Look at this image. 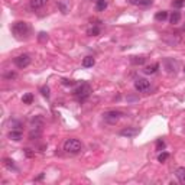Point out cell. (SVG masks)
Instances as JSON below:
<instances>
[{
	"instance_id": "1",
	"label": "cell",
	"mask_w": 185,
	"mask_h": 185,
	"mask_svg": "<svg viewBox=\"0 0 185 185\" xmlns=\"http://www.w3.org/2000/svg\"><path fill=\"white\" fill-rule=\"evenodd\" d=\"M29 25H28L26 22H22V20H19V22H15L13 25H12V33L15 35L18 39H22V38H26L28 35H29Z\"/></svg>"
},
{
	"instance_id": "2",
	"label": "cell",
	"mask_w": 185,
	"mask_h": 185,
	"mask_svg": "<svg viewBox=\"0 0 185 185\" xmlns=\"http://www.w3.org/2000/svg\"><path fill=\"white\" fill-rule=\"evenodd\" d=\"M81 149H83V145H81V142H80L78 139L71 137V139L65 140V143H64V151L65 152H68V153H80Z\"/></svg>"
},
{
	"instance_id": "3",
	"label": "cell",
	"mask_w": 185,
	"mask_h": 185,
	"mask_svg": "<svg viewBox=\"0 0 185 185\" xmlns=\"http://www.w3.org/2000/svg\"><path fill=\"white\" fill-rule=\"evenodd\" d=\"M90 93H91V87H90V84H87V83H83L81 85H78V87L74 90V97L77 98V100H80V101H84L85 98L90 95Z\"/></svg>"
},
{
	"instance_id": "4",
	"label": "cell",
	"mask_w": 185,
	"mask_h": 185,
	"mask_svg": "<svg viewBox=\"0 0 185 185\" xmlns=\"http://www.w3.org/2000/svg\"><path fill=\"white\" fill-rule=\"evenodd\" d=\"M121 116H123V113L119 111V110H110V111H106V113L103 114L104 120L109 121V123H111V125H113V123H117Z\"/></svg>"
},
{
	"instance_id": "5",
	"label": "cell",
	"mask_w": 185,
	"mask_h": 185,
	"mask_svg": "<svg viewBox=\"0 0 185 185\" xmlns=\"http://www.w3.org/2000/svg\"><path fill=\"white\" fill-rule=\"evenodd\" d=\"M30 57L28 55V54H22V55H19V57L15 58V64L18 68H26V67H29L30 65Z\"/></svg>"
},
{
	"instance_id": "6",
	"label": "cell",
	"mask_w": 185,
	"mask_h": 185,
	"mask_svg": "<svg viewBox=\"0 0 185 185\" xmlns=\"http://www.w3.org/2000/svg\"><path fill=\"white\" fill-rule=\"evenodd\" d=\"M135 88H136L139 93H146V91H149V88H151V83H149L146 78H137L136 81H135Z\"/></svg>"
},
{
	"instance_id": "7",
	"label": "cell",
	"mask_w": 185,
	"mask_h": 185,
	"mask_svg": "<svg viewBox=\"0 0 185 185\" xmlns=\"http://www.w3.org/2000/svg\"><path fill=\"white\" fill-rule=\"evenodd\" d=\"M163 67H165V69H166V72H175L177 71V68H178V62L177 61H174V59H171V58H166L165 61H163Z\"/></svg>"
},
{
	"instance_id": "8",
	"label": "cell",
	"mask_w": 185,
	"mask_h": 185,
	"mask_svg": "<svg viewBox=\"0 0 185 185\" xmlns=\"http://www.w3.org/2000/svg\"><path fill=\"white\" fill-rule=\"evenodd\" d=\"M46 3H48V0H29L30 8L33 9V10H38V9H42L44 6H46Z\"/></svg>"
},
{
	"instance_id": "9",
	"label": "cell",
	"mask_w": 185,
	"mask_h": 185,
	"mask_svg": "<svg viewBox=\"0 0 185 185\" xmlns=\"http://www.w3.org/2000/svg\"><path fill=\"white\" fill-rule=\"evenodd\" d=\"M22 132H20L19 129H12V132L9 133V137H10L12 140H15V142H19L20 139H22Z\"/></svg>"
},
{
	"instance_id": "10",
	"label": "cell",
	"mask_w": 185,
	"mask_h": 185,
	"mask_svg": "<svg viewBox=\"0 0 185 185\" xmlns=\"http://www.w3.org/2000/svg\"><path fill=\"white\" fill-rule=\"evenodd\" d=\"M169 20H171V23H172V25H177V23H179V22H181V13H179V12H172V13H171V16H169Z\"/></svg>"
},
{
	"instance_id": "11",
	"label": "cell",
	"mask_w": 185,
	"mask_h": 185,
	"mask_svg": "<svg viewBox=\"0 0 185 185\" xmlns=\"http://www.w3.org/2000/svg\"><path fill=\"white\" fill-rule=\"evenodd\" d=\"M137 133V129H123V130H121L120 132V135L121 136H127V137H133L135 136V135H136Z\"/></svg>"
},
{
	"instance_id": "12",
	"label": "cell",
	"mask_w": 185,
	"mask_h": 185,
	"mask_svg": "<svg viewBox=\"0 0 185 185\" xmlns=\"http://www.w3.org/2000/svg\"><path fill=\"white\" fill-rule=\"evenodd\" d=\"M175 175H177V178L179 179L181 184H185V168H178L175 171Z\"/></svg>"
},
{
	"instance_id": "13",
	"label": "cell",
	"mask_w": 185,
	"mask_h": 185,
	"mask_svg": "<svg viewBox=\"0 0 185 185\" xmlns=\"http://www.w3.org/2000/svg\"><path fill=\"white\" fill-rule=\"evenodd\" d=\"M94 64H95V59L93 57H85L83 59V67L84 68H90V67H93Z\"/></svg>"
},
{
	"instance_id": "14",
	"label": "cell",
	"mask_w": 185,
	"mask_h": 185,
	"mask_svg": "<svg viewBox=\"0 0 185 185\" xmlns=\"http://www.w3.org/2000/svg\"><path fill=\"white\" fill-rule=\"evenodd\" d=\"M158 69H159V64H158V62H155V64H152V65H149V67H146L143 71H145V74H155Z\"/></svg>"
},
{
	"instance_id": "15",
	"label": "cell",
	"mask_w": 185,
	"mask_h": 185,
	"mask_svg": "<svg viewBox=\"0 0 185 185\" xmlns=\"http://www.w3.org/2000/svg\"><path fill=\"white\" fill-rule=\"evenodd\" d=\"M107 8V0H95V9L98 12H103Z\"/></svg>"
},
{
	"instance_id": "16",
	"label": "cell",
	"mask_w": 185,
	"mask_h": 185,
	"mask_svg": "<svg viewBox=\"0 0 185 185\" xmlns=\"http://www.w3.org/2000/svg\"><path fill=\"white\" fill-rule=\"evenodd\" d=\"M155 19L158 20V22H163V20H166L168 19V12H165V10L158 12V13L155 15Z\"/></svg>"
},
{
	"instance_id": "17",
	"label": "cell",
	"mask_w": 185,
	"mask_h": 185,
	"mask_svg": "<svg viewBox=\"0 0 185 185\" xmlns=\"http://www.w3.org/2000/svg\"><path fill=\"white\" fill-rule=\"evenodd\" d=\"M3 163H4V166H6V168H8V169H13V171H18V168H16V165H15V162H13V161H12V159H3Z\"/></svg>"
},
{
	"instance_id": "18",
	"label": "cell",
	"mask_w": 185,
	"mask_h": 185,
	"mask_svg": "<svg viewBox=\"0 0 185 185\" xmlns=\"http://www.w3.org/2000/svg\"><path fill=\"white\" fill-rule=\"evenodd\" d=\"M145 61H146V58L145 57H132L130 62H132L133 65H143Z\"/></svg>"
},
{
	"instance_id": "19",
	"label": "cell",
	"mask_w": 185,
	"mask_h": 185,
	"mask_svg": "<svg viewBox=\"0 0 185 185\" xmlns=\"http://www.w3.org/2000/svg\"><path fill=\"white\" fill-rule=\"evenodd\" d=\"M130 3L136 4V6H147L152 3V0H130Z\"/></svg>"
},
{
	"instance_id": "20",
	"label": "cell",
	"mask_w": 185,
	"mask_h": 185,
	"mask_svg": "<svg viewBox=\"0 0 185 185\" xmlns=\"http://www.w3.org/2000/svg\"><path fill=\"white\" fill-rule=\"evenodd\" d=\"M22 101H23V104H30V103L33 101V95L30 94V93H28V94H25L22 97Z\"/></svg>"
},
{
	"instance_id": "21",
	"label": "cell",
	"mask_w": 185,
	"mask_h": 185,
	"mask_svg": "<svg viewBox=\"0 0 185 185\" xmlns=\"http://www.w3.org/2000/svg\"><path fill=\"white\" fill-rule=\"evenodd\" d=\"M88 33H90L91 36H98V35H100V28H98V26H93Z\"/></svg>"
},
{
	"instance_id": "22",
	"label": "cell",
	"mask_w": 185,
	"mask_h": 185,
	"mask_svg": "<svg viewBox=\"0 0 185 185\" xmlns=\"http://www.w3.org/2000/svg\"><path fill=\"white\" fill-rule=\"evenodd\" d=\"M172 6L177 9L182 8V6H185V0H174V2H172Z\"/></svg>"
},
{
	"instance_id": "23",
	"label": "cell",
	"mask_w": 185,
	"mask_h": 185,
	"mask_svg": "<svg viewBox=\"0 0 185 185\" xmlns=\"http://www.w3.org/2000/svg\"><path fill=\"white\" fill-rule=\"evenodd\" d=\"M163 149H165V142L162 139H159L156 142V151H163Z\"/></svg>"
},
{
	"instance_id": "24",
	"label": "cell",
	"mask_w": 185,
	"mask_h": 185,
	"mask_svg": "<svg viewBox=\"0 0 185 185\" xmlns=\"http://www.w3.org/2000/svg\"><path fill=\"white\" fill-rule=\"evenodd\" d=\"M168 158H169V153H166V152H162V153L158 156V161H159V162H165Z\"/></svg>"
},
{
	"instance_id": "25",
	"label": "cell",
	"mask_w": 185,
	"mask_h": 185,
	"mask_svg": "<svg viewBox=\"0 0 185 185\" xmlns=\"http://www.w3.org/2000/svg\"><path fill=\"white\" fill-rule=\"evenodd\" d=\"M41 93H42V95H44V97L48 98L49 97V87H48V85H44V87H41Z\"/></svg>"
},
{
	"instance_id": "26",
	"label": "cell",
	"mask_w": 185,
	"mask_h": 185,
	"mask_svg": "<svg viewBox=\"0 0 185 185\" xmlns=\"http://www.w3.org/2000/svg\"><path fill=\"white\" fill-rule=\"evenodd\" d=\"M4 78H6V80H13V78H16V72H8V74H4Z\"/></svg>"
},
{
	"instance_id": "27",
	"label": "cell",
	"mask_w": 185,
	"mask_h": 185,
	"mask_svg": "<svg viewBox=\"0 0 185 185\" xmlns=\"http://www.w3.org/2000/svg\"><path fill=\"white\" fill-rule=\"evenodd\" d=\"M62 84L64 85H74L75 81H72V80H62Z\"/></svg>"
},
{
	"instance_id": "28",
	"label": "cell",
	"mask_w": 185,
	"mask_h": 185,
	"mask_svg": "<svg viewBox=\"0 0 185 185\" xmlns=\"http://www.w3.org/2000/svg\"><path fill=\"white\" fill-rule=\"evenodd\" d=\"M184 71H185V68H184Z\"/></svg>"
}]
</instances>
